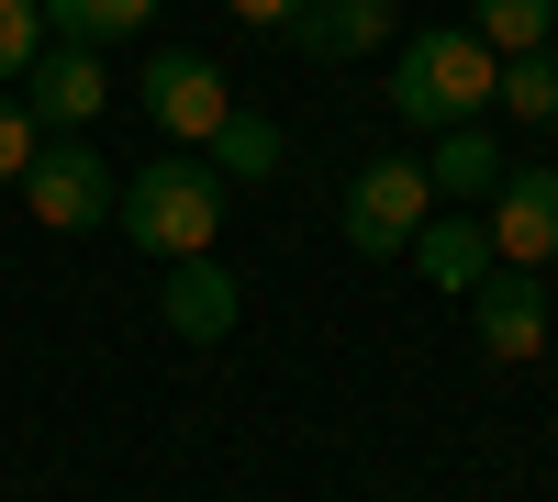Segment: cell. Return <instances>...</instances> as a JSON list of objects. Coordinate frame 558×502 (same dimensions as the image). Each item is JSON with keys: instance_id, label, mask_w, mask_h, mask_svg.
Returning <instances> with one entry per match:
<instances>
[{"instance_id": "3957f363", "label": "cell", "mask_w": 558, "mask_h": 502, "mask_svg": "<svg viewBox=\"0 0 558 502\" xmlns=\"http://www.w3.org/2000/svg\"><path fill=\"white\" fill-rule=\"evenodd\" d=\"M12 191L34 201V223H57V235H89V223H112L123 179H112V157H89L78 134H45V146H34V168L12 179Z\"/></svg>"}, {"instance_id": "7c38bea8", "label": "cell", "mask_w": 558, "mask_h": 502, "mask_svg": "<svg viewBox=\"0 0 558 502\" xmlns=\"http://www.w3.org/2000/svg\"><path fill=\"white\" fill-rule=\"evenodd\" d=\"M502 168H514V157H502L481 123H447V134H436V157H425V191H447V201H492V191H502Z\"/></svg>"}, {"instance_id": "e0dca14e", "label": "cell", "mask_w": 558, "mask_h": 502, "mask_svg": "<svg viewBox=\"0 0 558 502\" xmlns=\"http://www.w3.org/2000/svg\"><path fill=\"white\" fill-rule=\"evenodd\" d=\"M34 45H45V12H34V0H0V78H23Z\"/></svg>"}, {"instance_id": "2e32d148", "label": "cell", "mask_w": 558, "mask_h": 502, "mask_svg": "<svg viewBox=\"0 0 558 502\" xmlns=\"http://www.w3.org/2000/svg\"><path fill=\"white\" fill-rule=\"evenodd\" d=\"M492 101L514 112V123H558V57H547V45H536V57H502Z\"/></svg>"}, {"instance_id": "d6986e66", "label": "cell", "mask_w": 558, "mask_h": 502, "mask_svg": "<svg viewBox=\"0 0 558 502\" xmlns=\"http://www.w3.org/2000/svg\"><path fill=\"white\" fill-rule=\"evenodd\" d=\"M223 12H235V23H268V34H279V23L302 12V0H223Z\"/></svg>"}, {"instance_id": "ac0fdd59", "label": "cell", "mask_w": 558, "mask_h": 502, "mask_svg": "<svg viewBox=\"0 0 558 502\" xmlns=\"http://www.w3.org/2000/svg\"><path fill=\"white\" fill-rule=\"evenodd\" d=\"M34 146H45V134H34V112H23V101H0V191H12V179L34 168Z\"/></svg>"}, {"instance_id": "5bb4252c", "label": "cell", "mask_w": 558, "mask_h": 502, "mask_svg": "<svg viewBox=\"0 0 558 502\" xmlns=\"http://www.w3.org/2000/svg\"><path fill=\"white\" fill-rule=\"evenodd\" d=\"M45 34H68V45H112V34H146L157 23V0H34Z\"/></svg>"}, {"instance_id": "ba28073f", "label": "cell", "mask_w": 558, "mask_h": 502, "mask_svg": "<svg viewBox=\"0 0 558 502\" xmlns=\"http://www.w3.org/2000/svg\"><path fill=\"white\" fill-rule=\"evenodd\" d=\"M235 268L223 257H168V280H157V325L179 335V346H223L235 335Z\"/></svg>"}, {"instance_id": "52a82bcc", "label": "cell", "mask_w": 558, "mask_h": 502, "mask_svg": "<svg viewBox=\"0 0 558 502\" xmlns=\"http://www.w3.org/2000/svg\"><path fill=\"white\" fill-rule=\"evenodd\" d=\"M481 235H492L502 268H547V257H558V168H502Z\"/></svg>"}, {"instance_id": "5b68a950", "label": "cell", "mask_w": 558, "mask_h": 502, "mask_svg": "<svg viewBox=\"0 0 558 502\" xmlns=\"http://www.w3.org/2000/svg\"><path fill=\"white\" fill-rule=\"evenodd\" d=\"M101 101H112L101 45L45 34V45H34V68H23V112H34V134H78V123H101Z\"/></svg>"}, {"instance_id": "8992f818", "label": "cell", "mask_w": 558, "mask_h": 502, "mask_svg": "<svg viewBox=\"0 0 558 502\" xmlns=\"http://www.w3.org/2000/svg\"><path fill=\"white\" fill-rule=\"evenodd\" d=\"M223 112H235L223 68H213V57H191V45H157V68H146V123L168 134V146H202Z\"/></svg>"}, {"instance_id": "7a4b0ae2", "label": "cell", "mask_w": 558, "mask_h": 502, "mask_svg": "<svg viewBox=\"0 0 558 502\" xmlns=\"http://www.w3.org/2000/svg\"><path fill=\"white\" fill-rule=\"evenodd\" d=\"M112 223H123L146 257H213V235H223V179H213L202 157H157V168L123 179Z\"/></svg>"}, {"instance_id": "277c9868", "label": "cell", "mask_w": 558, "mask_h": 502, "mask_svg": "<svg viewBox=\"0 0 558 502\" xmlns=\"http://www.w3.org/2000/svg\"><path fill=\"white\" fill-rule=\"evenodd\" d=\"M425 157H368L357 179H347V246L357 257H402L413 246V223H425Z\"/></svg>"}, {"instance_id": "9a60e30c", "label": "cell", "mask_w": 558, "mask_h": 502, "mask_svg": "<svg viewBox=\"0 0 558 502\" xmlns=\"http://www.w3.org/2000/svg\"><path fill=\"white\" fill-rule=\"evenodd\" d=\"M470 34L492 45V57H536V45L558 34V0H470Z\"/></svg>"}, {"instance_id": "30bf717a", "label": "cell", "mask_w": 558, "mask_h": 502, "mask_svg": "<svg viewBox=\"0 0 558 502\" xmlns=\"http://www.w3.org/2000/svg\"><path fill=\"white\" fill-rule=\"evenodd\" d=\"M279 34H291L313 68H336V57H368V45H391V0H302Z\"/></svg>"}, {"instance_id": "8fae6325", "label": "cell", "mask_w": 558, "mask_h": 502, "mask_svg": "<svg viewBox=\"0 0 558 502\" xmlns=\"http://www.w3.org/2000/svg\"><path fill=\"white\" fill-rule=\"evenodd\" d=\"M402 257H413V268H425V280H436V291H481V280H492V268H502V257H492V235H481V223H436V212H425V223H413V246H402Z\"/></svg>"}, {"instance_id": "6da1fadb", "label": "cell", "mask_w": 558, "mask_h": 502, "mask_svg": "<svg viewBox=\"0 0 558 502\" xmlns=\"http://www.w3.org/2000/svg\"><path fill=\"white\" fill-rule=\"evenodd\" d=\"M492 78H502V57H492L470 23H425V34L391 45V112L425 123V134L481 123V112H492Z\"/></svg>"}, {"instance_id": "4fadbf2b", "label": "cell", "mask_w": 558, "mask_h": 502, "mask_svg": "<svg viewBox=\"0 0 558 502\" xmlns=\"http://www.w3.org/2000/svg\"><path fill=\"white\" fill-rule=\"evenodd\" d=\"M202 168H213V179H268V168H279V123H268V112H223V123L202 134Z\"/></svg>"}, {"instance_id": "9c48e42d", "label": "cell", "mask_w": 558, "mask_h": 502, "mask_svg": "<svg viewBox=\"0 0 558 502\" xmlns=\"http://www.w3.org/2000/svg\"><path fill=\"white\" fill-rule=\"evenodd\" d=\"M470 313H481V346H492V357H536V346H547V291H536V268H492V280L470 291Z\"/></svg>"}]
</instances>
